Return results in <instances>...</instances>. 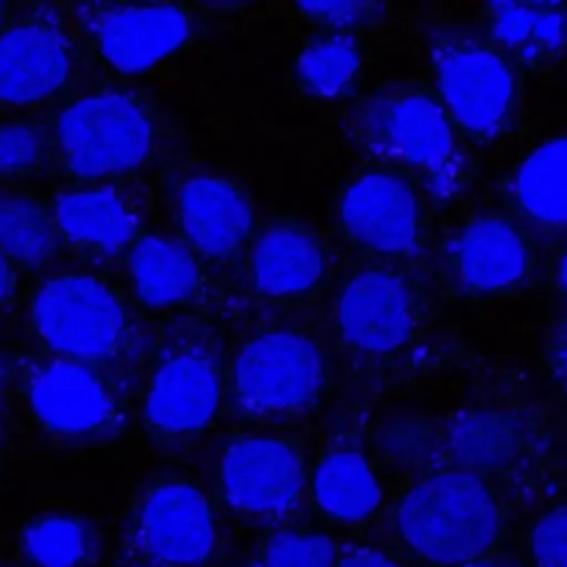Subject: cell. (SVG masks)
<instances>
[{
    "label": "cell",
    "mask_w": 567,
    "mask_h": 567,
    "mask_svg": "<svg viewBox=\"0 0 567 567\" xmlns=\"http://www.w3.org/2000/svg\"><path fill=\"white\" fill-rule=\"evenodd\" d=\"M323 250L301 226L281 221L266 228L250 257V279L259 295L272 299L312 290L323 277Z\"/></svg>",
    "instance_id": "e0dca14e"
},
{
    "label": "cell",
    "mask_w": 567,
    "mask_h": 567,
    "mask_svg": "<svg viewBox=\"0 0 567 567\" xmlns=\"http://www.w3.org/2000/svg\"><path fill=\"white\" fill-rule=\"evenodd\" d=\"M527 547L536 567H567V503L554 505L536 518Z\"/></svg>",
    "instance_id": "f1b7e54d"
},
{
    "label": "cell",
    "mask_w": 567,
    "mask_h": 567,
    "mask_svg": "<svg viewBox=\"0 0 567 567\" xmlns=\"http://www.w3.org/2000/svg\"><path fill=\"white\" fill-rule=\"evenodd\" d=\"M334 323L343 343L354 352H396L416 328V299L410 281L388 268L354 272L339 290Z\"/></svg>",
    "instance_id": "9c48e42d"
},
{
    "label": "cell",
    "mask_w": 567,
    "mask_h": 567,
    "mask_svg": "<svg viewBox=\"0 0 567 567\" xmlns=\"http://www.w3.org/2000/svg\"><path fill=\"white\" fill-rule=\"evenodd\" d=\"M392 523L403 547L419 560L461 567L496 545L503 514L483 476L445 467L425 472L401 494Z\"/></svg>",
    "instance_id": "6da1fadb"
},
{
    "label": "cell",
    "mask_w": 567,
    "mask_h": 567,
    "mask_svg": "<svg viewBox=\"0 0 567 567\" xmlns=\"http://www.w3.org/2000/svg\"><path fill=\"white\" fill-rule=\"evenodd\" d=\"M2 13H4V4H0V20H2Z\"/></svg>",
    "instance_id": "74e56055"
},
{
    "label": "cell",
    "mask_w": 567,
    "mask_h": 567,
    "mask_svg": "<svg viewBox=\"0 0 567 567\" xmlns=\"http://www.w3.org/2000/svg\"><path fill=\"white\" fill-rule=\"evenodd\" d=\"M527 443L525 425L496 408L465 410L443 432V456L452 467L472 474H494L512 467Z\"/></svg>",
    "instance_id": "ac0fdd59"
},
{
    "label": "cell",
    "mask_w": 567,
    "mask_h": 567,
    "mask_svg": "<svg viewBox=\"0 0 567 567\" xmlns=\"http://www.w3.org/2000/svg\"><path fill=\"white\" fill-rule=\"evenodd\" d=\"M337 545L319 532L284 529L268 538L261 551V567H334Z\"/></svg>",
    "instance_id": "83f0119b"
},
{
    "label": "cell",
    "mask_w": 567,
    "mask_h": 567,
    "mask_svg": "<svg viewBox=\"0 0 567 567\" xmlns=\"http://www.w3.org/2000/svg\"><path fill=\"white\" fill-rule=\"evenodd\" d=\"M71 73V44L51 18H31L0 35V102L29 104L53 95Z\"/></svg>",
    "instance_id": "9a60e30c"
},
{
    "label": "cell",
    "mask_w": 567,
    "mask_h": 567,
    "mask_svg": "<svg viewBox=\"0 0 567 567\" xmlns=\"http://www.w3.org/2000/svg\"><path fill=\"white\" fill-rule=\"evenodd\" d=\"M217 525L208 498L186 481L151 487L128 529V556L137 567H202L215 551Z\"/></svg>",
    "instance_id": "52a82bcc"
},
{
    "label": "cell",
    "mask_w": 567,
    "mask_h": 567,
    "mask_svg": "<svg viewBox=\"0 0 567 567\" xmlns=\"http://www.w3.org/2000/svg\"><path fill=\"white\" fill-rule=\"evenodd\" d=\"M219 396L221 379L213 357L202 348H177L153 372L144 421L159 434H193L213 421Z\"/></svg>",
    "instance_id": "5bb4252c"
},
{
    "label": "cell",
    "mask_w": 567,
    "mask_h": 567,
    "mask_svg": "<svg viewBox=\"0 0 567 567\" xmlns=\"http://www.w3.org/2000/svg\"><path fill=\"white\" fill-rule=\"evenodd\" d=\"M297 9L328 27L334 29H352L377 20L383 13L381 2L368 0H315V2H299Z\"/></svg>",
    "instance_id": "4dcf8cb0"
},
{
    "label": "cell",
    "mask_w": 567,
    "mask_h": 567,
    "mask_svg": "<svg viewBox=\"0 0 567 567\" xmlns=\"http://www.w3.org/2000/svg\"><path fill=\"white\" fill-rule=\"evenodd\" d=\"M80 18L100 55L120 73H142L179 49L190 35L182 4H89Z\"/></svg>",
    "instance_id": "8fae6325"
},
{
    "label": "cell",
    "mask_w": 567,
    "mask_h": 567,
    "mask_svg": "<svg viewBox=\"0 0 567 567\" xmlns=\"http://www.w3.org/2000/svg\"><path fill=\"white\" fill-rule=\"evenodd\" d=\"M334 567H399V563L374 547H357L343 554Z\"/></svg>",
    "instance_id": "1f68e13d"
},
{
    "label": "cell",
    "mask_w": 567,
    "mask_h": 567,
    "mask_svg": "<svg viewBox=\"0 0 567 567\" xmlns=\"http://www.w3.org/2000/svg\"><path fill=\"white\" fill-rule=\"evenodd\" d=\"M44 155L42 133L24 122L0 124V175L33 171Z\"/></svg>",
    "instance_id": "f546056e"
},
{
    "label": "cell",
    "mask_w": 567,
    "mask_h": 567,
    "mask_svg": "<svg viewBox=\"0 0 567 567\" xmlns=\"http://www.w3.org/2000/svg\"><path fill=\"white\" fill-rule=\"evenodd\" d=\"M323 357L317 343L295 330H268L248 339L233 363L239 403L257 414L297 412L323 388Z\"/></svg>",
    "instance_id": "8992f818"
},
{
    "label": "cell",
    "mask_w": 567,
    "mask_h": 567,
    "mask_svg": "<svg viewBox=\"0 0 567 567\" xmlns=\"http://www.w3.org/2000/svg\"><path fill=\"white\" fill-rule=\"evenodd\" d=\"M55 226L73 244L115 252L128 246L137 230V217L128 202L109 188L69 190L55 199Z\"/></svg>",
    "instance_id": "ffe728a7"
},
{
    "label": "cell",
    "mask_w": 567,
    "mask_h": 567,
    "mask_svg": "<svg viewBox=\"0 0 567 567\" xmlns=\"http://www.w3.org/2000/svg\"><path fill=\"white\" fill-rule=\"evenodd\" d=\"M55 144L69 173L84 179L111 177L146 159L153 146V120L133 95L93 93L58 115Z\"/></svg>",
    "instance_id": "277c9868"
},
{
    "label": "cell",
    "mask_w": 567,
    "mask_h": 567,
    "mask_svg": "<svg viewBox=\"0 0 567 567\" xmlns=\"http://www.w3.org/2000/svg\"><path fill=\"white\" fill-rule=\"evenodd\" d=\"M487 29L501 51L543 64L567 51V4L560 2H492Z\"/></svg>",
    "instance_id": "d6986e66"
},
{
    "label": "cell",
    "mask_w": 567,
    "mask_h": 567,
    "mask_svg": "<svg viewBox=\"0 0 567 567\" xmlns=\"http://www.w3.org/2000/svg\"><path fill=\"white\" fill-rule=\"evenodd\" d=\"M177 213L188 244L213 259L233 255L252 228L248 197L221 177L188 179L179 190Z\"/></svg>",
    "instance_id": "2e32d148"
},
{
    "label": "cell",
    "mask_w": 567,
    "mask_h": 567,
    "mask_svg": "<svg viewBox=\"0 0 567 567\" xmlns=\"http://www.w3.org/2000/svg\"><path fill=\"white\" fill-rule=\"evenodd\" d=\"M461 567H514V565H507V563H496V560H472V563H465Z\"/></svg>",
    "instance_id": "d590c367"
},
{
    "label": "cell",
    "mask_w": 567,
    "mask_h": 567,
    "mask_svg": "<svg viewBox=\"0 0 567 567\" xmlns=\"http://www.w3.org/2000/svg\"><path fill=\"white\" fill-rule=\"evenodd\" d=\"M226 503L252 518H284L306 487L301 452L277 436H244L230 443L219 470Z\"/></svg>",
    "instance_id": "ba28073f"
},
{
    "label": "cell",
    "mask_w": 567,
    "mask_h": 567,
    "mask_svg": "<svg viewBox=\"0 0 567 567\" xmlns=\"http://www.w3.org/2000/svg\"><path fill=\"white\" fill-rule=\"evenodd\" d=\"M556 281L560 292L567 297V248L563 250L560 259H558V268H556Z\"/></svg>",
    "instance_id": "e575fe53"
},
{
    "label": "cell",
    "mask_w": 567,
    "mask_h": 567,
    "mask_svg": "<svg viewBox=\"0 0 567 567\" xmlns=\"http://www.w3.org/2000/svg\"><path fill=\"white\" fill-rule=\"evenodd\" d=\"M131 277L137 299L151 308L177 306L193 297L199 270L179 241L164 235L142 237L131 252Z\"/></svg>",
    "instance_id": "603a6c76"
},
{
    "label": "cell",
    "mask_w": 567,
    "mask_h": 567,
    "mask_svg": "<svg viewBox=\"0 0 567 567\" xmlns=\"http://www.w3.org/2000/svg\"><path fill=\"white\" fill-rule=\"evenodd\" d=\"M35 419L66 439L97 436L115 423V399L86 363L53 359L40 363L27 383Z\"/></svg>",
    "instance_id": "4fadbf2b"
},
{
    "label": "cell",
    "mask_w": 567,
    "mask_h": 567,
    "mask_svg": "<svg viewBox=\"0 0 567 567\" xmlns=\"http://www.w3.org/2000/svg\"><path fill=\"white\" fill-rule=\"evenodd\" d=\"M512 195L529 224L567 228V135L540 142L520 159Z\"/></svg>",
    "instance_id": "7402d4cb"
},
{
    "label": "cell",
    "mask_w": 567,
    "mask_h": 567,
    "mask_svg": "<svg viewBox=\"0 0 567 567\" xmlns=\"http://www.w3.org/2000/svg\"><path fill=\"white\" fill-rule=\"evenodd\" d=\"M237 567H261V563H259V558H257V560H248V563L237 565Z\"/></svg>",
    "instance_id": "8d00e7d4"
},
{
    "label": "cell",
    "mask_w": 567,
    "mask_h": 567,
    "mask_svg": "<svg viewBox=\"0 0 567 567\" xmlns=\"http://www.w3.org/2000/svg\"><path fill=\"white\" fill-rule=\"evenodd\" d=\"M381 454L396 467L421 470L443 456V434L421 416H396L379 432Z\"/></svg>",
    "instance_id": "4316f807"
},
{
    "label": "cell",
    "mask_w": 567,
    "mask_h": 567,
    "mask_svg": "<svg viewBox=\"0 0 567 567\" xmlns=\"http://www.w3.org/2000/svg\"><path fill=\"white\" fill-rule=\"evenodd\" d=\"M315 505L332 520L361 523L381 505V485L370 461L352 447L326 452L310 478Z\"/></svg>",
    "instance_id": "44dd1931"
},
{
    "label": "cell",
    "mask_w": 567,
    "mask_h": 567,
    "mask_svg": "<svg viewBox=\"0 0 567 567\" xmlns=\"http://www.w3.org/2000/svg\"><path fill=\"white\" fill-rule=\"evenodd\" d=\"M0 250L24 266L44 264L55 250L53 221L27 195L0 197Z\"/></svg>",
    "instance_id": "484cf974"
},
{
    "label": "cell",
    "mask_w": 567,
    "mask_h": 567,
    "mask_svg": "<svg viewBox=\"0 0 567 567\" xmlns=\"http://www.w3.org/2000/svg\"><path fill=\"white\" fill-rule=\"evenodd\" d=\"M436 97L452 124L476 140L505 133L516 111V75L507 55L470 35H441L432 44Z\"/></svg>",
    "instance_id": "3957f363"
},
{
    "label": "cell",
    "mask_w": 567,
    "mask_h": 567,
    "mask_svg": "<svg viewBox=\"0 0 567 567\" xmlns=\"http://www.w3.org/2000/svg\"><path fill=\"white\" fill-rule=\"evenodd\" d=\"M554 365H556V374L563 383V388L567 390V328L560 332L556 348H554Z\"/></svg>",
    "instance_id": "836d02e7"
},
{
    "label": "cell",
    "mask_w": 567,
    "mask_h": 567,
    "mask_svg": "<svg viewBox=\"0 0 567 567\" xmlns=\"http://www.w3.org/2000/svg\"><path fill=\"white\" fill-rule=\"evenodd\" d=\"M443 264L450 281L470 295H494L518 286L532 266L523 230L503 215L465 221L445 244Z\"/></svg>",
    "instance_id": "7c38bea8"
},
{
    "label": "cell",
    "mask_w": 567,
    "mask_h": 567,
    "mask_svg": "<svg viewBox=\"0 0 567 567\" xmlns=\"http://www.w3.org/2000/svg\"><path fill=\"white\" fill-rule=\"evenodd\" d=\"M339 221L361 248L408 257L421 244V199L410 179L394 171H368L341 195Z\"/></svg>",
    "instance_id": "30bf717a"
},
{
    "label": "cell",
    "mask_w": 567,
    "mask_h": 567,
    "mask_svg": "<svg viewBox=\"0 0 567 567\" xmlns=\"http://www.w3.org/2000/svg\"><path fill=\"white\" fill-rule=\"evenodd\" d=\"M31 319L51 350L80 363L113 357L126 334L120 297L91 275L47 279L31 299Z\"/></svg>",
    "instance_id": "5b68a950"
},
{
    "label": "cell",
    "mask_w": 567,
    "mask_h": 567,
    "mask_svg": "<svg viewBox=\"0 0 567 567\" xmlns=\"http://www.w3.org/2000/svg\"><path fill=\"white\" fill-rule=\"evenodd\" d=\"M354 128L374 155L414 173L423 186L447 197L463 177L456 126L436 95L423 89H390L370 97Z\"/></svg>",
    "instance_id": "7a4b0ae2"
},
{
    "label": "cell",
    "mask_w": 567,
    "mask_h": 567,
    "mask_svg": "<svg viewBox=\"0 0 567 567\" xmlns=\"http://www.w3.org/2000/svg\"><path fill=\"white\" fill-rule=\"evenodd\" d=\"M361 69V49L346 33H330L312 40L297 60L301 86L317 97L346 93Z\"/></svg>",
    "instance_id": "d4e9b609"
},
{
    "label": "cell",
    "mask_w": 567,
    "mask_h": 567,
    "mask_svg": "<svg viewBox=\"0 0 567 567\" xmlns=\"http://www.w3.org/2000/svg\"><path fill=\"white\" fill-rule=\"evenodd\" d=\"M16 288V272L11 266V259L0 250V303L11 297Z\"/></svg>",
    "instance_id": "d6a6232c"
},
{
    "label": "cell",
    "mask_w": 567,
    "mask_h": 567,
    "mask_svg": "<svg viewBox=\"0 0 567 567\" xmlns=\"http://www.w3.org/2000/svg\"><path fill=\"white\" fill-rule=\"evenodd\" d=\"M20 551L31 567H86L97 556V534L80 516L49 514L24 525Z\"/></svg>",
    "instance_id": "cb8c5ba5"
}]
</instances>
